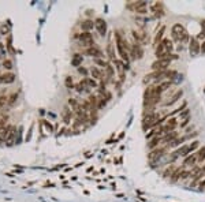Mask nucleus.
<instances>
[{"label": "nucleus", "mask_w": 205, "mask_h": 202, "mask_svg": "<svg viewBox=\"0 0 205 202\" xmlns=\"http://www.w3.org/2000/svg\"><path fill=\"white\" fill-rule=\"evenodd\" d=\"M172 49H174L172 40L164 38V40L156 47V51H154L156 57H157V59H168V60L178 59L177 55H171V51H172Z\"/></svg>", "instance_id": "1"}, {"label": "nucleus", "mask_w": 205, "mask_h": 202, "mask_svg": "<svg viewBox=\"0 0 205 202\" xmlns=\"http://www.w3.org/2000/svg\"><path fill=\"white\" fill-rule=\"evenodd\" d=\"M115 40H116V49H118L119 56L122 57V60L126 62V64L129 66V45H127L126 40H123V37L120 33H115Z\"/></svg>", "instance_id": "2"}, {"label": "nucleus", "mask_w": 205, "mask_h": 202, "mask_svg": "<svg viewBox=\"0 0 205 202\" xmlns=\"http://www.w3.org/2000/svg\"><path fill=\"white\" fill-rule=\"evenodd\" d=\"M171 32H172V38L178 43H186V41H189V33L187 30L185 29V26L181 23H175L171 29Z\"/></svg>", "instance_id": "3"}, {"label": "nucleus", "mask_w": 205, "mask_h": 202, "mask_svg": "<svg viewBox=\"0 0 205 202\" xmlns=\"http://www.w3.org/2000/svg\"><path fill=\"white\" fill-rule=\"evenodd\" d=\"M170 63H171V60H168V59H157L152 63L150 67H152L153 71H166L167 67H170Z\"/></svg>", "instance_id": "4"}, {"label": "nucleus", "mask_w": 205, "mask_h": 202, "mask_svg": "<svg viewBox=\"0 0 205 202\" xmlns=\"http://www.w3.org/2000/svg\"><path fill=\"white\" fill-rule=\"evenodd\" d=\"M162 89L159 85H153V86L146 87L145 93H144V99H150V97H162Z\"/></svg>", "instance_id": "5"}, {"label": "nucleus", "mask_w": 205, "mask_h": 202, "mask_svg": "<svg viewBox=\"0 0 205 202\" xmlns=\"http://www.w3.org/2000/svg\"><path fill=\"white\" fill-rule=\"evenodd\" d=\"M177 127H178L177 119H175V118H171V119L167 120L164 126L160 127V131H162V134H167V133H172V131H175Z\"/></svg>", "instance_id": "6"}, {"label": "nucleus", "mask_w": 205, "mask_h": 202, "mask_svg": "<svg viewBox=\"0 0 205 202\" xmlns=\"http://www.w3.org/2000/svg\"><path fill=\"white\" fill-rule=\"evenodd\" d=\"M130 56L133 60L141 59L144 56V51H142V47L138 43H134L133 45H130Z\"/></svg>", "instance_id": "7"}, {"label": "nucleus", "mask_w": 205, "mask_h": 202, "mask_svg": "<svg viewBox=\"0 0 205 202\" xmlns=\"http://www.w3.org/2000/svg\"><path fill=\"white\" fill-rule=\"evenodd\" d=\"M189 52H190V56H197L201 52V44H200V41L196 37L189 41Z\"/></svg>", "instance_id": "8"}, {"label": "nucleus", "mask_w": 205, "mask_h": 202, "mask_svg": "<svg viewBox=\"0 0 205 202\" xmlns=\"http://www.w3.org/2000/svg\"><path fill=\"white\" fill-rule=\"evenodd\" d=\"M79 41L82 44L83 47H88L90 48L93 47V44H95V40H93V36H92L89 32H83L79 34Z\"/></svg>", "instance_id": "9"}, {"label": "nucleus", "mask_w": 205, "mask_h": 202, "mask_svg": "<svg viewBox=\"0 0 205 202\" xmlns=\"http://www.w3.org/2000/svg\"><path fill=\"white\" fill-rule=\"evenodd\" d=\"M95 28L97 29V32H99L100 36H105L107 34V22L103 18H97L95 21Z\"/></svg>", "instance_id": "10"}, {"label": "nucleus", "mask_w": 205, "mask_h": 202, "mask_svg": "<svg viewBox=\"0 0 205 202\" xmlns=\"http://www.w3.org/2000/svg\"><path fill=\"white\" fill-rule=\"evenodd\" d=\"M129 8L138 14H145L146 12V1H135V3L129 4Z\"/></svg>", "instance_id": "11"}, {"label": "nucleus", "mask_w": 205, "mask_h": 202, "mask_svg": "<svg viewBox=\"0 0 205 202\" xmlns=\"http://www.w3.org/2000/svg\"><path fill=\"white\" fill-rule=\"evenodd\" d=\"M187 156H190V147L189 145H183V146H181L178 150H175L172 153V157L174 159H177V157H187Z\"/></svg>", "instance_id": "12"}, {"label": "nucleus", "mask_w": 205, "mask_h": 202, "mask_svg": "<svg viewBox=\"0 0 205 202\" xmlns=\"http://www.w3.org/2000/svg\"><path fill=\"white\" fill-rule=\"evenodd\" d=\"M150 10H152V12L154 14V16H156V18H162V16L164 15V8H163V4L159 3V1H156V3H152V6H150Z\"/></svg>", "instance_id": "13"}, {"label": "nucleus", "mask_w": 205, "mask_h": 202, "mask_svg": "<svg viewBox=\"0 0 205 202\" xmlns=\"http://www.w3.org/2000/svg\"><path fill=\"white\" fill-rule=\"evenodd\" d=\"M166 152H167V147H159V149H156V150H152L149 153V160H156V159H160L163 155H166Z\"/></svg>", "instance_id": "14"}, {"label": "nucleus", "mask_w": 205, "mask_h": 202, "mask_svg": "<svg viewBox=\"0 0 205 202\" xmlns=\"http://www.w3.org/2000/svg\"><path fill=\"white\" fill-rule=\"evenodd\" d=\"M133 37H134L135 43L141 44V43H146V33L145 32H138V30H133L131 32Z\"/></svg>", "instance_id": "15"}, {"label": "nucleus", "mask_w": 205, "mask_h": 202, "mask_svg": "<svg viewBox=\"0 0 205 202\" xmlns=\"http://www.w3.org/2000/svg\"><path fill=\"white\" fill-rule=\"evenodd\" d=\"M164 32H166V28H164V26H162V28H160V30H159V32L154 34V38H153V45H154V47H157L159 44L164 40V38H163V36H164Z\"/></svg>", "instance_id": "16"}, {"label": "nucleus", "mask_w": 205, "mask_h": 202, "mask_svg": "<svg viewBox=\"0 0 205 202\" xmlns=\"http://www.w3.org/2000/svg\"><path fill=\"white\" fill-rule=\"evenodd\" d=\"M86 53L89 56H93V57H96V59H100V57H103V52L100 51L99 48H96L95 45H93V47H90V48H88Z\"/></svg>", "instance_id": "17"}, {"label": "nucleus", "mask_w": 205, "mask_h": 202, "mask_svg": "<svg viewBox=\"0 0 205 202\" xmlns=\"http://www.w3.org/2000/svg\"><path fill=\"white\" fill-rule=\"evenodd\" d=\"M178 138V133L177 131H172V133H167V134H164V137H163V142H166L170 145L172 141H175V139Z\"/></svg>", "instance_id": "18"}, {"label": "nucleus", "mask_w": 205, "mask_h": 202, "mask_svg": "<svg viewBox=\"0 0 205 202\" xmlns=\"http://www.w3.org/2000/svg\"><path fill=\"white\" fill-rule=\"evenodd\" d=\"M14 139H15V127H10L7 138H6V143H7L8 146H11L12 143H14Z\"/></svg>", "instance_id": "19"}, {"label": "nucleus", "mask_w": 205, "mask_h": 202, "mask_svg": "<svg viewBox=\"0 0 205 202\" xmlns=\"http://www.w3.org/2000/svg\"><path fill=\"white\" fill-rule=\"evenodd\" d=\"M196 162H197V156H196V153H194V155H190V156L186 157L185 161H183V167H189V165L193 167Z\"/></svg>", "instance_id": "20"}, {"label": "nucleus", "mask_w": 205, "mask_h": 202, "mask_svg": "<svg viewBox=\"0 0 205 202\" xmlns=\"http://www.w3.org/2000/svg\"><path fill=\"white\" fill-rule=\"evenodd\" d=\"M93 26H95V22L90 19H86L83 21L82 23H81V28H82V30H85V32H89V30H92L93 29Z\"/></svg>", "instance_id": "21"}, {"label": "nucleus", "mask_w": 205, "mask_h": 202, "mask_svg": "<svg viewBox=\"0 0 205 202\" xmlns=\"http://www.w3.org/2000/svg\"><path fill=\"white\" fill-rule=\"evenodd\" d=\"M90 72H92V77H93V78H96V79H104V78H103V72L100 71L99 68L97 67H92L90 68Z\"/></svg>", "instance_id": "22"}, {"label": "nucleus", "mask_w": 205, "mask_h": 202, "mask_svg": "<svg viewBox=\"0 0 205 202\" xmlns=\"http://www.w3.org/2000/svg\"><path fill=\"white\" fill-rule=\"evenodd\" d=\"M82 60H83V57H82V56L77 53V55H74V56H73V60H71V64H73V66H75V67H79V66L82 64Z\"/></svg>", "instance_id": "23"}, {"label": "nucleus", "mask_w": 205, "mask_h": 202, "mask_svg": "<svg viewBox=\"0 0 205 202\" xmlns=\"http://www.w3.org/2000/svg\"><path fill=\"white\" fill-rule=\"evenodd\" d=\"M182 96H183V90H178V91H177V93H175V94H174V96H172V99H171V101H168V103H167V104H166V105H172V104H174V103H177L178 100L181 99Z\"/></svg>", "instance_id": "24"}, {"label": "nucleus", "mask_w": 205, "mask_h": 202, "mask_svg": "<svg viewBox=\"0 0 205 202\" xmlns=\"http://www.w3.org/2000/svg\"><path fill=\"white\" fill-rule=\"evenodd\" d=\"M160 142H163L162 137H154L153 139H150V142H149V145H148V146H149V149H154V147L157 146Z\"/></svg>", "instance_id": "25"}, {"label": "nucleus", "mask_w": 205, "mask_h": 202, "mask_svg": "<svg viewBox=\"0 0 205 202\" xmlns=\"http://www.w3.org/2000/svg\"><path fill=\"white\" fill-rule=\"evenodd\" d=\"M196 156H197V161L198 162H202L205 160V146H202L200 150L196 153Z\"/></svg>", "instance_id": "26"}, {"label": "nucleus", "mask_w": 205, "mask_h": 202, "mask_svg": "<svg viewBox=\"0 0 205 202\" xmlns=\"http://www.w3.org/2000/svg\"><path fill=\"white\" fill-rule=\"evenodd\" d=\"M107 53H108V56H110V59L112 60V62L116 60L115 53H114V47H112V44H108V45H107Z\"/></svg>", "instance_id": "27"}, {"label": "nucleus", "mask_w": 205, "mask_h": 202, "mask_svg": "<svg viewBox=\"0 0 205 202\" xmlns=\"http://www.w3.org/2000/svg\"><path fill=\"white\" fill-rule=\"evenodd\" d=\"M82 82L85 83L88 87H97V82H96L93 78H85Z\"/></svg>", "instance_id": "28"}, {"label": "nucleus", "mask_w": 205, "mask_h": 202, "mask_svg": "<svg viewBox=\"0 0 205 202\" xmlns=\"http://www.w3.org/2000/svg\"><path fill=\"white\" fill-rule=\"evenodd\" d=\"M14 79H15V75H14V74H6V75L1 77V82H6V83L14 82Z\"/></svg>", "instance_id": "29"}, {"label": "nucleus", "mask_w": 205, "mask_h": 202, "mask_svg": "<svg viewBox=\"0 0 205 202\" xmlns=\"http://www.w3.org/2000/svg\"><path fill=\"white\" fill-rule=\"evenodd\" d=\"M182 171H183V167H179V168H177V169L174 171L172 176H171V179H172L174 182H175V180H178V179L181 178V174H182Z\"/></svg>", "instance_id": "30"}, {"label": "nucleus", "mask_w": 205, "mask_h": 202, "mask_svg": "<svg viewBox=\"0 0 205 202\" xmlns=\"http://www.w3.org/2000/svg\"><path fill=\"white\" fill-rule=\"evenodd\" d=\"M159 86H160V89H162V91H166L167 89H170L171 87V85H172V82L171 81H166V82H160V83H157Z\"/></svg>", "instance_id": "31"}, {"label": "nucleus", "mask_w": 205, "mask_h": 202, "mask_svg": "<svg viewBox=\"0 0 205 202\" xmlns=\"http://www.w3.org/2000/svg\"><path fill=\"white\" fill-rule=\"evenodd\" d=\"M104 70H105V74H107V77H108V78H111V77H114V74H115V70H114V67H112L111 64H108V66H107V67L104 68Z\"/></svg>", "instance_id": "32"}, {"label": "nucleus", "mask_w": 205, "mask_h": 202, "mask_svg": "<svg viewBox=\"0 0 205 202\" xmlns=\"http://www.w3.org/2000/svg\"><path fill=\"white\" fill-rule=\"evenodd\" d=\"M8 130H10V127H7V128H1V130H0V142H1V141H6L7 134H8Z\"/></svg>", "instance_id": "33"}, {"label": "nucleus", "mask_w": 205, "mask_h": 202, "mask_svg": "<svg viewBox=\"0 0 205 202\" xmlns=\"http://www.w3.org/2000/svg\"><path fill=\"white\" fill-rule=\"evenodd\" d=\"M86 85H85V83L82 82V81H81V82L78 83V85H77V86H75V89H77V91H78V93H82V91H85L86 90Z\"/></svg>", "instance_id": "34"}, {"label": "nucleus", "mask_w": 205, "mask_h": 202, "mask_svg": "<svg viewBox=\"0 0 205 202\" xmlns=\"http://www.w3.org/2000/svg\"><path fill=\"white\" fill-rule=\"evenodd\" d=\"M185 139H186V138H177L175 141H172V142H171L168 146H170V147H175V146H178V145H181V143L183 142Z\"/></svg>", "instance_id": "35"}, {"label": "nucleus", "mask_w": 205, "mask_h": 202, "mask_svg": "<svg viewBox=\"0 0 205 202\" xmlns=\"http://www.w3.org/2000/svg\"><path fill=\"white\" fill-rule=\"evenodd\" d=\"M175 169H177V168H175L174 165L168 167V168L164 171V176H167V178H168V176H172V174H174V171H175Z\"/></svg>", "instance_id": "36"}, {"label": "nucleus", "mask_w": 205, "mask_h": 202, "mask_svg": "<svg viewBox=\"0 0 205 202\" xmlns=\"http://www.w3.org/2000/svg\"><path fill=\"white\" fill-rule=\"evenodd\" d=\"M198 146H200V142H198V141H193V142H191V145H189V147H190V153L196 150V149H197Z\"/></svg>", "instance_id": "37"}, {"label": "nucleus", "mask_w": 205, "mask_h": 202, "mask_svg": "<svg viewBox=\"0 0 205 202\" xmlns=\"http://www.w3.org/2000/svg\"><path fill=\"white\" fill-rule=\"evenodd\" d=\"M189 176H191V171H182V174H181V179H187Z\"/></svg>", "instance_id": "38"}, {"label": "nucleus", "mask_w": 205, "mask_h": 202, "mask_svg": "<svg viewBox=\"0 0 205 202\" xmlns=\"http://www.w3.org/2000/svg\"><path fill=\"white\" fill-rule=\"evenodd\" d=\"M95 62H96L97 64H99V66H103L104 68H105L107 66L110 64V63H107V62H104V60H101V59H95Z\"/></svg>", "instance_id": "39"}, {"label": "nucleus", "mask_w": 205, "mask_h": 202, "mask_svg": "<svg viewBox=\"0 0 205 202\" xmlns=\"http://www.w3.org/2000/svg\"><path fill=\"white\" fill-rule=\"evenodd\" d=\"M3 66H4V67H6V68H7V70H11V68H12V63H11V60H4Z\"/></svg>", "instance_id": "40"}, {"label": "nucleus", "mask_w": 205, "mask_h": 202, "mask_svg": "<svg viewBox=\"0 0 205 202\" xmlns=\"http://www.w3.org/2000/svg\"><path fill=\"white\" fill-rule=\"evenodd\" d=\"M64 83H66L67 87H73V78H71V77H67L66 81H64Z\"/></svg>", "instance_id": "41"}, {"label": "nucleus", "mask_w": 205, "mask_h": 202, "mask_svg": "<svg viewBox=\"0 0 205 202\" xmlns=\"http://www.w3.org/2000/svg\"><path fill=\"white\" fill-rule=\"evenodd\" d=\"M189 113H190V111H189V109H187V108H186V109H185V111H183V112H181V115H179V118H181V119H182V118H189Z\"/></svg>", "instance_id": "42"}, {"label": "nucleus", "mask_w": 205, "mask_h": 202, "mask_svg": "<svg viewBox=\"0 0 205 202\" xmlns=\"http://www.w3.org/2000/svg\"><path fill=\"white\" fill-rule=\"evenodd\" d=\"M6 120H7V118H1V119H0V130H1V128H6Z\"/></svg>", "instance_id": "43"}, {"label": "nucleus", "mask_w": 205, "mask_h": 202, "mask_svg": "<svg viewBox=\"0 0 205 202\" xmlns=\"http://www.w3.org/2000/svg\"><path fill=\"white\" fill-rule=\"evenodd\" d=\"M78 72H79V74H83V75H86V74H88V70H86V68H83V67H78Z\"/></svg>", "instance_id": "44"}, {"label": "nucleus", "mask_w": 205, "mask_h": 202, "mask_svg": "<svg viewBox=\"0 0 205 202\" xmlns=\"http://www.w3.org/2000/svg\"><path fill=\"white\" fill-rule=\"evenodd\" d=\"M7 33H8V26H6V25L1 26V34H7Z\"/></svg>", "instance_id": "45"}, {"label": "nucleus", "mask_w": 205, "mask_h": 202, "mask_svg": "<svg viewBox=\"0 0 205 202\" xmlns=\"http://www.w3.org/2000/svg\"><path fill=\"white\" fill-rule=\"evenodd\" d=\"M189 122H190V118H186V119L181 123V127H185V126H186V124H187V123H189Z\"/></svg>", "instance_id": "46"}, {"label": "nucleus", "mask_w": 205, "mask_h": 202, "mask_svg": "<svg viewBox=\"0 0 205 202\" xmlns=\"http://www.w3.org/2000/svg\"><path fill=\"white\" fill-rule=\"evenodd\" d=\"M16 97H18V96H16V94H12L11 97H10V101H8V103H10V104H12V103H14V101H15V99H16Z\"/></svg>", "instance_id": "47"}, {"label": "nucleus", "mask_w": 205, "mask_h": 202, "mask_svg": "<svg viewBox=\"0 0 205 202\" xmlns=\"http://www.w3.org/2000/svg\"><path fill=\"white\" fill-rule=\"evenodd\" d=\"M43 124H44V126H45V127H47L48 130H49V133H51V131H52V126H51V124H48L47 122H43Z\"/></svg>", "instance_id": "48"}, {"label": "nucleus", "mask_w": 205, "mask_h": 202, "mask_svg": "<svg viewBox=\"0 0 205 202\" xmlns=\"http://www.w3.org/2000/svg\"><path fill=\"white\" fill-rule=\"evenodd\" d=\"M201 53H205V41L201 44Z\"/></svg>", "instance_id": "49"}, {"label": "nucleus", "mask_w": 205, "mask_h": 202, "mask_svg": "<svg viewBox=\"0 0 205 202\" xmlns=\"http://www.w3.org/2000/svg\"><path fill=\"white\" fill-rule=\"evenodd\" d=\"M200 187H201V189H202V187H205V180H204V182L200 183Z\"/></svg>", "instance_id": "50"}]
</instances>
